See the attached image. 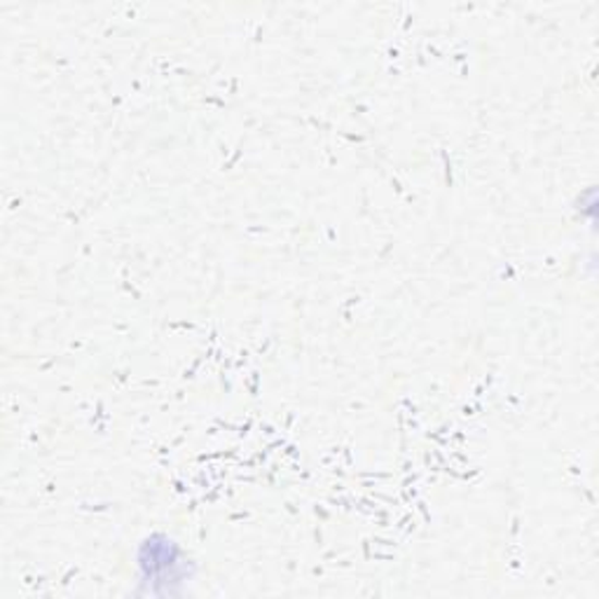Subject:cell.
Instances as JSON below:
<instances>
[{"instance_id": "6da1fadb", "label": "cell", "mask_w": 599, "mask_h": 599, "mask_svg": "<svg viewBox=\"0 0 599 599\" xmlns=\"http://www.w3.org/2000/svg\"><path fill=\"white\" fill-rule=\"evenodd\" d=\"M144 553V560H140V566H144V580H179V574L183 570L181 550L171 539L162 536V541H146Z\"/></svg>"}]
</instances>
